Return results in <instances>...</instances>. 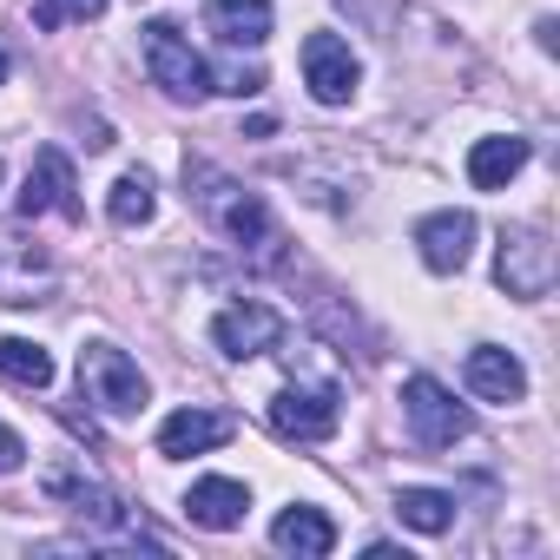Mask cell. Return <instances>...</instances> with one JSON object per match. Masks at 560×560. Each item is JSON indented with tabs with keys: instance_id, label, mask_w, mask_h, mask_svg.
I'll list each match as a JSON object with an SVG mask.
<instances>
[{
	"instance_id": "cell-1",
	"label": "cell",
	"mask_w": 560,
	"mask_h": 560,
	"mask_svg": "<svg viewBox=\"0 0 560 560\" xmlns=\"http://www.w3.org/2000/svg\"><path fill=\"white\" fill-rule=\"evenodd\" d=\"M185 191L198 198V211L231 237V244H270V211L257 191H244L237 178L211 172L205 159H185Z\"/></svg>"
},
{
	"instance_id": "cell-2",
	"label": "cell",
	"mask_w": 560,
	"mask_h": 560,
	"mask_svg": "<svg viewBox=\"0 0 560 560\" xmlns=\"http://www.w3.org/2000/svg\"><path fill=\"white\" fill-rule=\"evenodd\" d=\"M80 396L100 409V416H113V422H126V416H139L145 409V376H139V363L126 357V350H113V343H86L80 350Z\"/></svg>"
},
{
	"instance_id": "cell-3",
	"label": "cell",
	"mask_w": 560,
	"mask_h": 560,
	"mask_svg": "<svg viewBox=\"0 0 560 560\" xmlns=\"http://www.w3.org/2000/svg\"><path fill=\"white\" fill-rule=\"evenodd\" d=\"M494 277H501V291H508V298H521V304H540V298L553 291V277H560V257H553L547 231H534V224H514V231H501Z\"/></svg>"
},
{
	"instance_id": "cell-4",
	"label": "cell",
	"mask_w": 560,
	"mask_h": 560,
	"mask_svg": "<svg viewBox=\"0 0 560 560\" xmlns=\"http://www.w3.org/2000/svg\"><path fill=\"white\" fill-rule=\"evenodd\" d=\"M145 67L172 100H205L211 93V67L191 54V40L172 21H145Z\"/></svg>"
},
{
	"instance_id": "cell-5",
	"label": "cell",
	"mask_w": 560,
	"mask_h": 560,
	"mask_svg": "<svg viewBox=\"0 0 560 560\" xmlns=\"http://www.w3.org/2000/svg\"><path fill=\"white\" fill-rule=\"evenodd\" d=\"M54 291V257L40 250V237L0 224V304H47Z\"/></svg>"
},
{
	"instance_id": "cell-6",
	"label": "cell",
	"mask_w": 560,
	"mask_h": 560,
	"mask_svg": "<svg viewBox=\"0 0 560 560\" xmlns=\"http://www.w3.org/2000/svg\"><path fill=\"white\" fill-rule=\"evenodd\" d=\"M337 416H343V396L330 383H291L270 396V429L284 442H324L337 429Z\"/></svg>"
},
{
	"instance_id": "cell-7",
	"label": "cell",
	"mask_w": 560,
	"mask_h": 560,
	"mask_svg": "<svg viewBox=\"0 0 560 560\" xmlns=\"http://www.w3.org/2000/svg\"><path fill=\"white\" fill-rule=\"evenodd\" d=\"M402 416H409V429H416L422 448H455V442L468 435V409H462L435 376H409V383H402Z\"/></svg>"
},
{
	"instance_id": "cell-8",
	"label": "cell",
	"mask_w": 560,
	"mask_h": 560,
	"mask_svg": "<svg viewBox=\"0 0 560 560\" xmlns=\"http://www.w3.org/2000/svg\"><path fill=\"white\" fill-rule=\"evenodd\" d=\"M211 343L231 363H250V357H264V350L284 343V317H277L270 304H231V311L211 317Z\"/></svg>"
},
{
	"instance_id": "cell-9",
	"label": "cell",
	"mask_w": 560,
	"mask_h": 560,
	"mask_svg": "<svg viewBox=\"0 0 560 560\" xmlns=\"http://www.w3.org/2000/svg\"><path fill=\"white\" fill-rule=\"evenodd\" d=\"M73 159L60 145H40L34 165H27V185H21V218H40V211H60L80 224V198H73Z\"/></svg>"
},
{
	"instance_id": "cell-10",
	"label": "cell",
	"mask_w": 560,
	"mask_h": 560,
	"mask_svg": "<svg viewBox=\"0 0 560 560\" xmlns=\"http://www.w3.org/2000/svg\"><path fill=\"white\" fill-rule=\"evenodd\" d=\"M304 86L324 106H350V93H357V54L337 34H311L304 40Z\"/></svg>"
},
{
	"instance_id": "cell-11",
	"label": "cell",
	"mask_w": 560,
	"mask_h": 560,
	"mask_svg": "<svg viewBox=\"0 0 560 560\" xmlns=\"http://www.w3.org/2000/svg\"><path fill=\"white\" fill-rule=\"evenodd\" d=\"M237 435V422L224 416V409H178V416H165V429H159V455L165 462H185V455H205V448H218V442H231Z\"/></svg>"
},
{
	"instance_id": "cell-12",
	"label": "cell",
	"mask_w": 560,
	"mask_h": 560,
	"mask_svg": "<svg viewBox=\"0 0 560 560\" xmlns=\"http://www.w3.org/2000/svg\"><path fill=\"white\" fill-rule=\"evenodd\" d=\"M185 514H191V527L231 534V527H244V514H250V488H244V481H231V475L191 481V494H185Z\"/></svg>"
},
{
	"instance_id": "cell-13",
	"label": "cell",
	"mask_w": 560,
	"mask_h": 560,
	"mask_svg": "<svg viewBox=\"0 0 560 560\" xmlns=\"http://www.w3.org/2000/svg\"><path fill=\"white\" fill-rule=\"evenodd\" d=\"M416 244H422V264H429L435 277H448V270H462V264H468L475 218H468V211H435V218H422V224H416Z\"/></svg>"
},
{
	"instance_id": "cell-14",
	"label": "cell",
	"mask_w": 560,
	"mask_h": 560,
	"mask_svg": "<svg viewBox=\"0 0 560 560\" xmlns=\"http://www.w3.org/2000/svg\"><path fill=\"white\" fill-rule=\"evenodd\" d=\"M468 389H475L481 402H521V396H527V370H521L514 350L475 343V350H468Z\"/></svg>"
},
{
	"instance_id": "cell-15",
	"label": "cell",
	"mask_w": 560,
	"mask_h": 560,
	"mask_svg": "<svg viewBox=\"0 0 560 560\" xmlns=\"http://www.w3.org/2000/svg\"><path fill=\"white\" fill-rule=\"evenodd\" d=\"M205 27H211L224 47H264V40H270V0H211V8H205Z\"/></svg>"
},
{
	"instance_id": "cell-16",
	"label": "cell",
	"mask_w": 560,
	"mask_h": 560,
	"mask_svg": "<svg viewBox=\"0 0 560 560\" xmlns=\"http://www.w3.org/2000/svg\"><path fill=\"white\" fill-rule=\"evenodd\" d=\"M270 540L284 547V553H298V560H317V553L337 547V521L324 508H284V514H277V527H270Z\"/></svg>"
},
{
	"instance_id": "cell-17",
	"label": "cell",
	"mask_w": 560,
	"mask_h": 560,
	"mask_svg": "<svg viewBox=\"0 0 560 560\" xmlns=\"http://www.w3.org/2000/svg\"><path fill=\"white\" fill-rule=\"evenodd\" d=\"M527 152H534V145L514 139V132H508V139H475V152H468V178H475L481 191H501V185L527 165Z\"/></svg>"
},
{
	"instance_id": "cell-18",
	"label": "cell",
	"mask_w": 560,
	"mask_h": 560,
	"mask_svg": "<svg viewBox=\"0 0 560 560\" xmlns=\"http://www.w3.org/2000/svg\"><path fill=\"white\" fill-rule=\"evenodd\" d=\"M396 521L416 527V534H448L455 527V494H442V488H402L396 494Z\"/></svg>"
},
{
	"instance_id": "cell-19",
	"label": "cell",
	"mask_w": 560,
	"mask_h": 560,
	"mask_svg": "<svg viewBox=\"0 0 560 560\" xmlns=\"http://www.w3.org/2000/svg\"><path fill=\"white\" fill-rule=\"evenodd\" d=\"M0 376H14L21 389H47L54 383V357L27 337H0Z\"/></svg>"
},
{
	"instance_id": "cell-20",
	"label": "cell",
	"mask_w": 560,
	"mask_h": 560,
	"mask_svg": "<svg viewBox=\"0 0 560 560\" xmlns=\"http://www.w3.org/2000/svg\"><path fill=\"white\" fill-rule=\"evenodd\" d=\"M106 211H113V224H145L152 211H159V185H152V172H126L119 185H113V198H106Z\"/></svg>"
},
{
	"instance_id": "cell-21",
	"label": "cell",
	"mask_w": 560,
	"mask_h": 560,
	"mask_svg": "<svg viewBox=\"0 0 560 560\" xmlns=\"http://www.w3.org/2000/svg\"><path fill=\"white\" fill-rule=\"evenodd\" d=\"M106 14V0H40L34 8V27L47 34V27H60V21H100Z\"/></svg>"
},
{
	"instance_id": "cell-22",
	"label": "cell",
	"mask_w": 560,
	"mask_h": 560,
	"mask_svg": "<svg viewBox=\"0 0 560 560\" xmlns=\"http://www.w3.org/2000/svg\"><path fill=\"white\" fill-rule=\"evenodd\" d=\"M21 462H27V442H21L14 429H0V475H14Z\"/></svg>"
},
{
	"instance_id": "cell-23",
	"label": "cell",
	"mask_w": 560,
	"mask_h": 560,
	"mask_svg": "<svg viewBox=\"0 0 560 560\" xmlns=\"http://www.w3.org/2000/svg\"><path fill=\"white\" fill-rule=\"evenodd\" d=\"M0 80H8V54H0Z\"/></svg>"
}]
</instances>
